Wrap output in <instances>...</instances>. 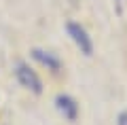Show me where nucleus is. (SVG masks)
<instances>
[{"instance_id": "1", "label": "nucleus", "mask_w": 127, "mask_h": 125, "mask_svg": "<svg viewBox=\"0 0 127 125\" xmlns=\"http://www.w3.org/2000/svg\"><path fill=\"white\" fill-rule=\"evenodd\" d=\"M13 74H15L17 83L23 87V89L32 91V93H36V95L42 93V81H40V76L36 74V70H34L30 64L17 62V64H15V68H13Z\"/></svg>"}, {"instance_id": "2", "label": "nucleus", "mask_w": 127, "mask_h": 125, "mask_svg": "<svg viewBox=\"0 0 127 125\" xmlns=\"http://www.w3.org/2000/svg\"><path fill=\"white\" fill-rule=\"evenodd\" d=\"M66 32H68L70 40L76 45V49L81 51L83 55L89 57V55L93 53V40H91V36H89V32H87L85 26H81V23H76V21H68L66 23Z\"/></svg>"}, {"instance_id": "3", "label": "nucleus", "mask_w": 127, "mask_h": 125, "mask_svg": "<svg viewBox=\"0 0 127 125\" xmlns=\"http://www.w3.org/2000/svg\"><path fill=\"white\" fill-rule=\"evenodd\" d=\"M55 108L66 121H76L78 119V102L68 93H59L55 98Z\"/></svg>"}, {"instance_id": "4", "label": "nucleus", "mask_w": 127, "mask_h": 125, "mask_svg": "<svg viewBox=\"0 0 127 125\" xmlns=\"http://www.w3.org/2000/svg\"><path fill=\"white\" fill-rule=\"evenodd\" d=\"M30 55H32V59L36 64H40L42 68H47V70H51V72H59L62 70V59L57 57L55 53H51V51H45V49H32L30 51Z\"/></svg>"}, {"instance_id": "5", "label": "nucleus", "mask_w": 127, "mask_h": 125, "mask_svg": "<svg viewBox=\"0 0 127 125\" xmlns=\"http://www.w3.org/2000/svg\"><path fill=\"white\" fill-rule=\"evenodd\" d=\"M117 125H127V110L119 112V117H117Z\"/></svg>"}, {"instance_id": "6", "label": "nucleus", "mask_w": 127, "mask_h": 125, "mask_svg": "<svg viewBox=\"0 0 127 125\" xmlns=\"http://www.w3.org/2000/svg\"><path fill=\"white\" fill-rule=\"evenodd\" d=\"M117 2H121V0H117Z\"/></svg>"}]
</instances>
